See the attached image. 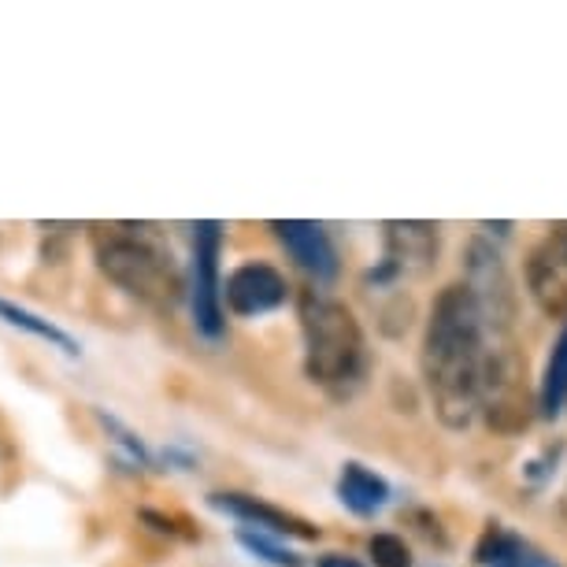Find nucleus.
Returning a JSON list of instances; mask_svg holds the SVG:
<instances>
[{
  "label": "nucleus",
  "instance_id": "obj_7",
  "mask_svg": "<svg viewBox=\"0 0 567 567\" xmlns=\"http://www.w3.org/2000/svg\"><path fill=\"white\" fill-rule=\"evenodd\" d=\"M219 256H223V223L200 219L194 223V264H189V305H194V327L208 341H223L227 316H223V282H219Z\"/></svg>",
  "mask_w": 567,
  "mask_h": 567
},
{
  "label": "nucleus",
  "instance_id": "obj_1",
  "mask_svg": "<svg viewBox=\"0 0 567 567\" xmlns=\"http://www.w3.org/2000/svg\"><path fill=\"white\" fill-rule=\"evenodd\" d=\"M483 319L467 286H445L434 297L431 319H426L420 363L431 404L449 431H464L475 423L478 398H483Z\"/></svg>",
  "mask_w": 567,
  "mask_h": 567
},
{
  "label": "nucleus",
  "instance_id": "obj_5",
  "mask_svg": "<svg viewBox=\"0 0 567 567\" xmlns=\"http://www.w3.org/2000/svg\"><path fill=\"white\" fill-rule=\"evenodd\" d=\"M530 390H527V360L519 357L516 341H494L483 360V398L478 412L501 434H519L530 423Z\"/></svg>",
  "mask_w": 567,
  "mask_h": 567
},
{
  "label": "nucleus",
  "instance_id": "obj_9",
  "mask_svg": "<svg viewBox=\"0 0 567 567\" xmlns=\"http://www.w3.org/2000/svg\"><path fill=\"white\" fill-rule=\"evenodd\" d=\"M223 301H227L230 316L256 319V316L278 312V308L290 301V282H286V275L278 271V267L264 260H249V264H238L227 275Z\"/></svg>",
  "mask_w": 567,
  "mask_h": 567
},
{
  "label": "nucleus",
  "instance_id": "obj_10",
  "mask_svg": "<svg viewBox=\"0 0 567 567\" xmlns=\"http://www.w3.org/2000/svg\"><path fill=\"white\" fill-rule=\"evenodd\" d=\"M275 238L282 241V249L290 252V260L319 286H330L338 278V249L323 230V223H305V219H275L271 223Z\"/></svg>",
  "mask_w": 567,
  "mask_h": 567
},
{
  "label": "nucleus",
  "instance_id": "obj_17",
  "mask_svg": "<svg viewBox=\"0 0 567 567\" xmlns=\"http://www.w3.org/2000/svg\"><path fill=\"white\" fill-rule=\"evenodd\" d=\"M93 415H97V423L104 426V431H109V437H112L115 445L123 449L126 460H131L134 467H153V456H148L145 442H142V437H137V434L131 431V426L120 423V420H115V415H109L104 409H93Z\"/></svg>",
  "mask_w": 567,
  "mask_h": 567
},
{
  "label": "nucleus",
  "instance_id": "obj_2",
  "mask_svg": "<svg viewBox=\"0 0 567 567\" xmlns=\"http://www.w3.org/2000/svg\"><path fill=\"white\" fill-rule=\"evenodd\" d=\"M297 316H301L308 379L330 393H349L363 379V363H368L357 316L323 290H305L297 301Z\"/></svg>",
  "mask_w": 567,
  "mask_h": 567
},
{
  "label": "nucleus",
  "instance_id": "obj_20",
  "mask_svg": "<svg viewBox=\"0 0 567 567\" xmlns=\"http://www.w3.org/2000/svg\"><path fill=\"white\" fill-rule=\"evenodd\" d=\"M316 567H363L357 556H346V553H327V556H319V564Z\"/></svg>",
  "mask_w": 567,
  "mask_h": 567
},
{
  "label": "nucleus",
  "instance_id": "obj_6",
  "mask_svg": "<svg viewBox=\"0 0 567 567\" xmlns=\"http://www.w3.org/2000/svg\"><path fill=\"white\" fill-rule=\"evenodd\" d=\"M437 252H442V234L437 223H386L382 227V260L371 267L363 286L368 293L398 290L404 278H423L434 271Z\"/></svg>",
  "mask_w": 567,
  "mask_h": 567
},
{
  "label": "nucleus",
  "instance_id": "obj_4",
  "mask_svg": "<svg viewBox=\"0 0 567 567\" xmlns=\"http://www.w3.org/2000/svg\"><path fill=\"white\" fill-rule=\"evenodd\" d=\"M464 286L483 319V338L516 341V290L501 256L486 238H471L464 249Z\"/></svg>",
  "mask_w": 567,
  "mask_h": 567
},
{
  "label": "nucleus",
  "instance_id": "obj_12",
  "mask_svg": "<svg viewBox=\"0 0 567 567\" xmlns=\"http://www.w3.org/2000/svg\"><path fill=\"white\" fill-rule=\"evenodd\" d=\"M338 497H341V505L349 512H357V516H374V512L390 501V483L382 475H374L371 467L349 460L338 478Z\"/></svg>",
  "mask_w": 567,
  "mask_h": 567
},
{
  "label": "nucleus",
  "instance_id": "obj_16",
  "mask_svg": "<svg viewBox=\"0 0 567 567\" xmlns=\"http://www.w3.org/2000/svg\"><path fill=\"white\" fill-rule=\"evenodd\" d=\"M523 553H527V549H523V542L516 538V534H508L501 523H489V527L483 530V538H478V545H475V564L505 567Z\"/></svg>",
  "mask_w": 567,
  "mask_h": 567
},
{
  "label": "nucleus",
  "instance_id": "obj_3",
  "mask_svg": "<svg viewBox=\"0 0 567 567\" xmlns=\"http://www.w3.org/2000/svg\"><path fill=\"white\" fill-rule=\"evenodd\" d=\"M142 230L145 227H131V223H123V227H93V256H97V267L109 282L137 297V301H145L148 308L171 312L186 293V282H182V271L171 260V252Z\"/></svg>",
  "mask_w": 567,
  "mask_h": 567
},
{
  "label": "nucleus",
  "instance_id": "obj_8",
  "mask_svg": "<svg viewBox=\"0 0 567 567\" xmlns=\"http://www.w3.org/2000/svg\"><path fill=\"white\" fill-rule=\"evenodd\" d=\"M527 293L545 319H567V223L549 227L530 249Z\"/></svg>",
  "mask_w": 567,
  "mask_h": 567
},
{
  "label": "nucleus",
  "instance_id": "obj_14",
  "mask_svg": "<svg viewBox=\"0 0 567 567\" xmlns=\"http://www.w3.org/2000/svg\"><path fill=\"white\" fill-rule=\"evenodd\" d=\"M564 404H567V323L560 330V338H556L549 360H545L542 390H538V409L549 420L564 412Z\"/></svg>",
  "mask_w": 567,
  "mask_h": 567
},
{
  "label": "nucleus",
  "instance_id": "obj_11",
  "mask_svg": "<svg viewBox=\"0 0 567 567\" xmlns=\"http://www.w3.org/2000/svg\"><path fill=\"white\" fill-rule=\"evenodd\" d=\"M208 505L216 512H227L234 519H241L245 527L275 534V538H305V542L319 538V527H312V523L297 519L293 512H286L278 505H267L264 497L238 494V489H216V494H208Z\"/></svg>",
  "mask_w": 567,
  "mask_h": 567
},
{
  "label": "nucleus",
  "instance_id": "obj_15",
  "mask_svg": "<svg viewBox=\"0 0 567 567\" xmlns=\"http://www.w3.org/2000/svg\"><path fill=\"white\" fill-rule=\"evenodd\" d=\"M238 545L245 553H252L256 560L271 564V567H305V560L297 556L293 549H286L282 542L275 538V534H264V530H252V527H238Z\"/></svg>",
  "mask_w": 567,
  "mask_h": 567
},
{
  "label": "nucleus",
  "instance_id": "obj_19",
  "mask_svg": "<svg viewBox=\"0 0 567 567\" xmlns=\"http://www.w3.org/2000/svg\"><path fill=\"white\" fill-rule=\"evenodd\" d=\"M505 567H560V564H556L553 556H542V553H523L512 564H505Z\"/></svg>",
  "mask_w": 567,
  "mask_h": 567
},
{
  "label": "nucleus",
  "instance_id": "obj_13",
  "mask_svg": "<svg viewBox=\"0 0 567 567\" xmlns=\"http://www.w3.org/2000/svg\"><path fill=\"white\" fill-rule=\"evenodd\" d=\"M0 323H8V327H16V330H27V334L41 338L45 346L60 349L63 357H71V360H74V357H82V346L68 334V330L56 327V323H52V319H45V316L30 312V308H23V305L8 301V297H0Z\"/></svg>",
  "mask_w": 567,
  "mask_h": 567
},
{
  "label": "nucleus",
  "instance_id": "obj_18",
  "mask_svg": "<svg viewBox=\"0 0 567 567\" xmlns=\"http://www.w3.org/2000/svg\"><path fill=\"white\" fill-rule=\"evenodd\" d=\"M368 553H371V564L374 567H412V549L401 534H371L368 542Z\"/></svg>",
  "mask_w": 567,
  "mask_h": 567
}]
</instances>
